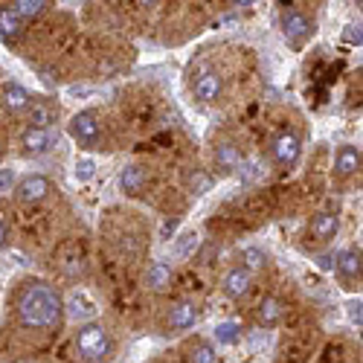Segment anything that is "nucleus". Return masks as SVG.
<instances>
[{"label":"nucleus","instance_id":"nucleus-1","mask_svg":"<svg viewBox=\"0 0 363 363\" xmlns=\"http://www.w3.org/2000/svg\"><path fill=\"white\" fill-rule=\"evenodd\" d=\"M15 311L23 328L33 331H58L65 323V296L58 294L52 285L33 279L26 282L18 294Z\"/></svg>","mask_w":363,"mask_h":363},{"label":"nucleus","instance_id":"nucleus-2","mask_svg":"<svg viewBox=\"0 0 363 363\" xmlns=\"http://www.w3.org/2000/svg\"><path fill=\"white\" fill-rule=\"evenodd\" d=\"M76 354L84 363H105L113 354V337L102 323H84L76 331Z\"/></svg>","mask_w":363,"mask_h":363},{"label":"nucleus","instance_id":"nucleus-3","mask_svg":"<svg viewBox=\"0 0 363 363\" xmlns=\"http://www.w3.org/2000/svg\"><path fill=\"white\" fill-rule=\"evenodd\" d=\"M279 26H282V35H285V41L294 47V50H299L302 44H306L311 35H314V23H311V18L306 15V12H299V9H282V15H279Z\"/></svg>","mask_w":363,"mask_h":363},{"label":"nucleus","instance_id":"nucleus-4","mask_svg":"<svg viewBox=\"0 0 363 363\" xmlns=\"http://www.w3.org/2000/svg\"><path fill=\"white\" fill-rule=\"evenodd\" d=\"M270 157L279 169H294L302 157V140L296 131L291 128H282L274 140H270Z\"/></svg>","mask_w":363,"mask_h":363},{"label":"nucleus","instance_id":"nucleus-5","mask_svg":"<svg viewBox=\"0 0 363 363\" xmlns=\"http://www.w3.org/2000/svg\"><path fill=\"white\" fill-rule=\"evenodd\" d=\"M70 137L84 145V148H96L102 143V125H99V116L96 111H79L70 123H67Z\"/></svg>","mask_w":363,"mask_h":363},{"label":"nucleus","instance_id":"nucleus-6","mask_svg":"<svg viewBox=\"0 0 363 363\" xmlns=\"http://www.w3.org/2000/svg\"><path fill=\"white\" fill-rule=\"evenodd\" d=\"M335 270L343 282V288H354L360 285V277H363V253L360 247H346L335 256Z\"/></svg>","mask_w":363,"mask_h":363},{"label":"nucleus","instance_id":"nucleus-7","mask_svg":"<svg viewBox=\"0 0 363 363\" xmlns=\"http://www.w3.org/2000/svg\"><path fill=\"white\" fill-rule=\"evenodd\" d=\"M50 192H52V184L44 174H26L15 184V198L21 203H41L50 198Z\"/></svg>","mask_w":363,"mask_h":363},{"label":"nucleus","instance_id":"nucleus-8","mask_svg":"<svg viewBox=\"0 0 363 363\" xmlns=\"http://www.w3.org/2000/svg\"><path fill=\"white\" fill-rule=\"evenodd\" d=\"M58 113H62V108H58L55 99H50V96H33V105L26 108L29 128H52L58 123Z\"/></svg>","mask_w":363,"mask_h":363},{"label":"nucleus","instance_id":"nucleus-9","mask_svg":"<svg viewBox=\"0 0 363 363\" xmlns=\"http://www.w3.org/2000/svg\"><path fill=\"white\" fill-rule=\"evenodd\" d=\"M58 143V131L52 128H26L21 134V148H23V155H47V151H52Z\"/></svg>","mask_w":363,"mask_h":363},{"label":"nucleus","instance_id":"nucleus-10","mask_svg":"<svg viewBox=\"0 0 363 363\" xmlns=\"http://www.w3.org/2000/svg\"><path fill=\"white\" fill-rule=\"evenodd\" d=\"M192 94H195L198 102L213 105V102H218L221 94H224V82H221V76H218L216 70H201V73L195 76V82H192Z\"/></svg>","mask_w":363,"mask_h":363},{"label":"nucleus","instance_id":"nucleus-11","mask_svg":"<svg viewBox=\"0 0 363 363\" xmlns=\"http://www.w3.org/2000/svg\"><path fill=\"white\" fill-rule=\"evenodd\" d=\"M213 157H216L218 174H233V172L241 169V163H245V155H241V148L233 140H221L213 151Z\"/></svg>","mask_w":363,"mask_h":363},{"label":"nucleus","instance_id":"nucleus-12","mask_svg":"<svg viewBox=\"0 0 363 363\" xmlns=\"http://www.w3.org/2000/svg\"><path fill=\"white\" fill-rule=\"evenodd\" d=\"M198 317H201V311H198V306H195L192 299H177V302H172L166 323L174 331H186V328H192L198 323Z\"/></svg>","mask_w":363,"mask_h":363},{"label":"nucleus","instance_id":"nucleus-13","mask_svg":"<svg viewBox=\"0 0 363 363\" xmlns=\"http://www.w3.org/2000/svg\"><path fill=\"white\" fill-rule=\"evenodd\" d=\"M253 317H256L259 328H277L282 323V317H285V302L279 296H264L256 306Z\"/></svg>","mask_w":363,"mask_h":363},{"label":"nucleus","instance_id":"nucleus-14","mask_svg":"<svg viewBox=\"0 0 363 363\" xmlns=\"http://www.w3.org/2000/svg\"><path fill=\"white\" fill-rule=\"evenodd\" d=\"M0 105H4V111L9 113H26V108L33 105V94L18 84V82H9L4 84V90H0Z\"/></svg>","mask_w":363,"mask_h":363},{"label":"nucleus","instance_id":"nucleus-15","mask_svg":"<svg viewBox=\"0 0 363 363\" xmlns=\"http://www.w3.org/2000/svg\"><path fill=\"white\" fill-rule=\"evenodd\" d=\"M250 288H253V277L247 274L245 267H230L227 274H224V279H221V291L230 296V299H241V296H247L250 294Z\"/></svg>","mask_w":363,"mask_h":363},{"label":"nucleus","instance_id":"nucleus-16","mask_svg":"<svg viewBox=\"0 0 363 363\" xmlns=\"http://www.w3.org/2000/svg\"><path fill=\"white\" fill-rule=\"evenodd\" d=\"M360 148L357 145H352V143H346V145H340L337 148V155H335V177L337 180H349L352 174H357L360 172Z\"/></svg>","mask_w":363,"mask_h":363},{"label":"nucleus","instance_id":"nucleus-17","mask_svg":"<svg viewBox=\"0 0 363 363\" xmlns=\"http://www.w3.org/2000/svg\"><path fill=\"white\" fill-rule=\"evenodd\" d=\"M23 33H26V23L15 15V9L9 4H4L0 6V41L15 44V41H21Z\"/></svg>","mask_w":363,"mask_h":363},{"label":"nucleus","instance_id":"nucleus-18","mask_svg":"<svg viewBox=\"0 0 363 363\" xmlns=\"http://www.w3.org/2000/svg\"><path fill=\"white\" fill-rule=\"evenodd\" d=\"M340 233V218L335 213H317L311 218V238L314 241H331Z\"/></svg>","mask_w":363,"mask_h":363},{"label":"nucleus","instance_id":"nucleus-19","mask_svg":"<svg viewBox=\"0 0 363 363\" xmlns=\"http://www.w3.org/2000/svg\"><path fill=\"white\" fill-rule=\"evenodd\" d=\"M119 186H123V192H128V195H140L148 186V172L143 166L123 169V174H119Z\"/></svg>","mask_w":363,"mask_h":363},{"label":"nucleus","instance_id":"nucleus-20","mask_svg":"<svg viewBox=\"0 0 363 363\" xmlns=\"http://www.w3.org/2000/svg\"><path fill=\"white\" fill-rule=\"evenodd\" d=\"M145 285L151 291H166L172 285V267L166 262H151L145 270Z\"/></svg>","mask_w":363,"mask_h":363},{"label":"nucleus","instance_id":"nucleus-21","mask_svg":"<svg viewBox=\"0 0 363 363\" xmlns=\"http://www.w3.org/2000/svg\"><path fill=\"white\" fill-rule=\"evenodd\" d=\"M12 9H15V15L26 23V21H35V18H41L47 9H50V4L47 0H18V4H9Z\"/></svg>","mask_w":363,"mask_h":363},{"label":"nucleus","instance_id":"nucleus-22","mask_svg":"<svg viewBox=\"0 0 363 363\" xmlns=\"http://www.w3.org/2000/svg\"><path fill=\"white\" fill-rule=\"evenodd\" d=\"M186 189H189L192 195H206L209 189H213V174L203 172V169L186 172Z\"/></svg>","mask_w":363,"mask_h":363},{"label":"nucleus","instance_id":"nucleus-23","mask_svg":"<svg viewBox=\"0 0 363 363\" xmlns=\"http://www.w3.org/2000/svg\"><path fill=\"white\" fill-rule=\"evenodd\" d=\"M189 363H216V346L209 340H192L189 343Z\"/></svg>","mask_w":363,"mask_h":363},{"label":"nucleus","instance_id":"nucleus-24","mask_svg":"<svg viewBox=\"0 0 363 363\" xmlns=\"http://www.w3.org/2000/svg\"><path fill=\"white\" fill-rule=\"evenodd\" d=\"M216 340H218L221 346H233V343H238V340H241V323H235V320L218 323V325H216Z\"/></svg>","mask_w":363,"mask_h":363},{"label":"nucleus","instance_id":"nucleus-25","mask_svg":"<svg viewBox=\"0 0 363 363\" xmlns=\"http://www.w3.org/2000/svg\"><path fill=\"white\" fill-rule=\"evenodd\" d=\"M264 264H267V256H264V250H259V247H247L245 256H241V267H245L250 277L259 274Z\"/></svg>","mask_w":363,"mask_h":363},{"label":"nucleus","instance_id":"nucleus-26","mask_svg":"<svg viewBox=\"0 0 363 363\" xmlns=\"http://www.w3.org/2000/svg\"><path fill=\"white\" fill-rule=\"evenodd\" d=\"M96 177V163L90 160V157H82L76 160V180L79 184H87V180H94Z\"/></svg>","mask_w":363,"mask_h":363},{"label":"nucleus","instance_id":"nucleus-27","mask_svg":"<svg viewBox=\"0 0 363 363\" xmlns=\"http://www.w3.org/2000/svg\"><path fill=\"white\" fill-rule=\"evenodd\" d=\"M198 245V235L195 233H186V235H180V241L174 245V256L177 259H186L189 253H192V247Z\"/></svg>","mask_w":363,"mask_h":363},{"label":"nucleus","instance_id":"nucleus-28","mask_svg":"<svg viewBox=\"0 0 363 363\" xmlns=\"http://www.w3.org/2000/svg\"><path fill=\"white\" fill-rule=\"evenodd\" d=\"M346 317H349L352 325L360 328V323H363V302H360V299H349V302H346Z\"/></svg>","mask_w":363,"mask_h":363},{"label":"nucleus","instance_id":"nucleus-29","mask_svg":"<svg viewBox=\"0 0 363 363\" xmlns=\"http://www.w3.org/2000/svg\"><path fill=\"white\" fill-rule=\"evenodd\" d=\"M343 41H346V44H352V47H360V41H363L360 23H349V26H346V33H343Z\"/></svg>","mask_w":363,"mask_h":363},{"label":"nucleus","instance_id":"nucleus-30","mask_svg":"<svg viewBox=\"0 0 363 363\" xmlns=\"http://www.w3.org/2000/svg\"><path fill=\"white\" fill-rule=\"evenodd\" d=\"M15 184V172L12 169H0V189H9Z\"/></svg>","mask_w":363,"mask_h":363},{"label":"nucleus","instance_id":"nucleus-31","mask_svg":"<svg viewBox=\"0 0 363 363\" xmlns=\"http://www.w3.org/2000/svg\"><path fill=\"white\" fill-rule=\"evenodd\" d=\"M317 264H320V270H335V253L320 256V259H317Z\"/></svg>","mask_w":363,"mask_h":363},{"label":"nucleus","instance_id":"nucleus-32","mask_svg":"<svg viewBox=\"0 0 363 363\" xmlns=\"http://www.w3.org/2000/svg\"><path fill=\"white\" fill-rule=\"evenodd\" d=\"M6 238H9V227H6V221L0 218V247L6 245Z\"/></svg>","mask_w":363,"mask_h":363},{"label":"nucleus","instance_id":"nucleus-33","mask_svg":"<svg viewBox=\"0 0 363 363\" xmlns=\"http://www.w3.org/2000/svg\"><path fill=\"white\" fill-rule=\"evenodd\" d=\"M0 160H4V143H0Z\"/></svg>","mask_w":363,"mask_h":363}]
</instances>
